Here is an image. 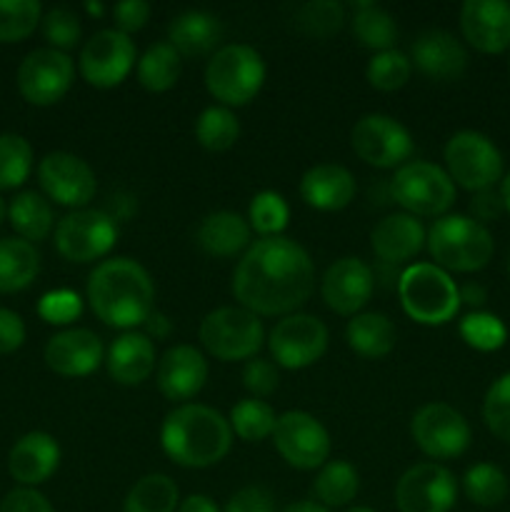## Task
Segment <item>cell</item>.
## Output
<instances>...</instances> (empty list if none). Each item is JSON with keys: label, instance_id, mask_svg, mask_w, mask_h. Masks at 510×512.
<instances>
[{"label": "cell", "instance_id": "1", "mask_svg": "<svg viewBox=\"0 0 510 512\" xmlns=\"http://www.w3.org/2000/svg\"><path fill=\"white\" fill-rule=\"evenodd\" d=\"M315 268L303 245L263 238L245 250L233 273V295L255 315H293L310 300Z\"/></svg>", "mask_w": 510, "mask_h": 512}, {"label": "cell", "instance_id": "2", "mask_svg": "<svg viewBox=\"0 0 510 512\" xmlns=\"http://www.w3.org/2000/svg\"><path fill=\"white\" fill-rule=\"evenodd\" d=\"M155 288L148 270L130 258L103 260L88 278L90 310L110 328H135L153 313Z\"/></svg>", "mask_w": 510, "mask_h": 512}, {"label": "cell", "instance_id": "3", "mask_svg": "<svg viewBox=\"0 0 510 512\" xmlns=\"http://www.w3.org/2000/svg\"><path fill=\"white\" fill-rule=\"evenodd\" d=\"M160 445L175 465L210 468L230 453L233 430L230 423L208 405H178L160 428Z\"/></svg>", "mask_w": 510, "mask_h": 512}, {"label": "cell", "instance_id": "4", "mask_svg": "<svg viewBox=\"0 0 510 512\" xmlns=\"http://www.w3.org/2000/svg\"><path fill=\"white\" fill-rule=\"evenodd\" d=\"M425 245L445 273H478L495 253L490 230L468 215H443L435 220L425 233Z\"/></svg>", "mask_w": 510, "mask_h": 512}, {"label": "cell", "instance_id": "5", "mask_svg": "<svg viewBox=\"0 0 510 512\" xmlns=\"http://www.w3.org/2000/svg\"><path fill=\"white\" fill-rule=\"evenodd\" d=\"M400 305L420 325H445L458 315L460 293L443 268L415 263L398 280Z\"/></svg>", "mask_w": 510, "mask_h": 512}, {"label": "cell", "instance_id": "6", "mask_svg": "<svg viewBox=\"0 0 510 512\" xmlns=\"http://www.w3.org/2000/svg\"><path fill=\"white\" fill-rule=\"evenodd\" d=\"M265 83V63L250 45H225L205 68V88L223 105H248Z\"/></svg>", "mask_w": 510, "mask_h": 512}, {"label": "cell", "instance_id": "7", "mask_svg": "<svg viewBox=\"0 0 510 512\" xmlns=\"http://www.w3.org/2000/svg\"><path fill=\"white\" fill-rule=\"evenodd\" d=\"M390 195L408 215H445L455 203V183L443 168L425 160L400 165L390 180Z\"/></svg>", "mask_w": 510, "mask_h": 512}, {"label": "cell", "instance_id": "8", "mask_svg": "<svg viewBox=\"0 0 510 512\" xmlns=\"http://www.w3.org/2000/svg\"><path fill=\"white\" fill-rule=\"evenodd\" d=\"M445 168L453 183L470 193H480L503 178V155L488 135L460 130L445 145Z\"/></svg>", "mask_w": 510, "mask_h": 512}, {"label": "cell", "instance_id": "9", "mask_svg": "<svg viewBox=\"0 0 510 512\" xmlns=\"http://www.w3.org/2000/svg\"><path fill=\"white\" fill-rule=\"evenodd\" d=\"M263 323L245 308H218L200 323V343L223 363L250 360L263 348Z\"/></svg>", "mask_w": 510, "mask_h": 512}, {"label": "cell", "instance_id": "10", "mask_svg": "<svg viewBox=\"0 0 510 512\" xmlns=\"http://www.w3.org/2000/svg\"><path fill=\"white\" fill-rule=\"evenodd\" d=\"M118 243V223L105 210L83 208L65 215L55 228V248L70 263H93Z\"/></svg>", "mask_w": 510, "mask_h": 512}, {"label": "cell", "instance_id": "11", "mask_svg": "<svg viewBox=\"0 0 510 512\" xmlns=\"http://www.w3.org/2000/svg\"><path fill=\"white\" fill-rule=\"evenodd\" d=\"M415 445L433 460L458 458L470 445V425L453 405L428 403L410 420Z\"/></svg>", "mask_w": 510, "mask_h": 512}, {"label": "cell", "instance_id": "12", "mask_svg": "<svg viewBox=\"0 0 510 512\" xmlns=\"http://www.w3.org/2000/svg\"><path fill=\"white\" fill-rule=\"evenodd\" d=\"M275 450L295 470L323 468L330 455V435L320 420L303 410L283 413L275 423Z\"/></svg>", "mask_w": 510, "mask_h": 512}, {"label": "cell", "instance_id": "13", "mask_svg": "<svg viewBox=\"0 0 510 512\" xmlns=\"http://www.w3.org/2000/svg\"><path fill=\"white\" fill-rule=\"evenodd\" d=\"M268 348L278 365L288 370H303L318 363L328 350V328L315 315H285L270 330Z\"/></svg>", "mask_w": 510, "mask_h": 512}, {"label": "cell", "instance_id": "14", "mask_svg": "<svg viewBox=\"0 0 510 512\" xmlns=\"http://www.w3.org/2000/svg\"><path fill=\"white\" fill-rule=\"evenodd\" d=\"M350 145L355 155L375 168H395L403 165L413 153V138L408 128L390 115H365L355 123L350 133Z\"/></svg>", "mask_w": 510, "mask_h": 512}, {"label": "cell", "instance_id": "15", "mask_svg": "<svg viewBox=\"0 0 510 512\" xmlns=\"http://www.w3.org/2000/svg\"><path fill=\"white\" fill-rule=\"evenodd\" d=\"M458 500L453 473L438 463L413 465L395 485V505L400 512H450Z\"/></svg>", "mask_w": 510, "mask_h": 512}, {"label": "cell", "instance_id": "16", "mask_svg": "<svg viewBox=\"0 0 510 512\" xmlns=\"http://www.w3.org/2000/svg\"><path fill=\"white\" fill-rule=\"evenodd\" d=\"M73 60L53 48L25 55L18 68V90L30 105H55L73 85Z\"/></svg>", "mask_w": 510, "mask_h": 512}, {"label": "cell", "instance_id": "17", "mask_svg": "<svg viewBox=\"0 0 510 512\" xmlns=\"http://www.w3.org/2000/svg\"><path fill=\"white\" fill-rule=\"evenodd\" d=\"M135 65V43L120 30H100L80 50V75L95 88H115Z\"/></svg>", "mask_w": 510, "mask_h": 512}, {"label": "cell", "instance_id": "18", "mask_svg": "<svg viewBox=\"0 0 510 512\" xmlns=\"http://www.w3.org/2000/svg\"><path fill=\"white\" fill-rule=\"evenodd\" d=\"M40 188L45 190L50 200L65 208H83L93 200L95 173L83 158L73 153H48L38 165Z\"/></svg>", "mask_w": 510, "mask_h": 512}, {"label": "cell", "instance_id": "19", "mask_svg": "<svg viewBox=\"0 0 510 512\" xmlns=\"http://www.w3.org/2000/svg\"><path fill=\"white\" fill-rule=\"evenodd\" d=\"M373 288H375L373 270H370L363 260L340 258L325 270L320 293H323L325 305H328L333 313L355 318V315L368 305L370 295H373Z\"/></svg>", "mask_w": 510, "mask_h": 512}, {"label": "cell", "instance_id": "20", "mask_svg": "<svg viewBox=\"0 0 510 512\" xmlns=\"http://www.w3.org/2000/svg\"><path fill=\"white\" fill-rule=\"evenodd\" d=\"M460 30L475 50L498 55L510 48V3L505 0H465Z\"/></svg>", "mask_w": 510, "mask_h": 512}, {"label": "cell", "instance_id": "21", "mask_svg": "<svg viewBox=\"0 0 510 512\" xmlns=\"http://www.w3.org/2000/svg\"><path fill=\"white\" fill-rule=\"evenodd\" d=\"M103 363V343L93 330L70 328L45 345V365L65 378H85Z\"/></svg>", "mask_w": 510, "mask_h": 512}, {"label": "cell", "instance_id": "22", "mask_svg": "<svg viewBox=\"0 0 510 512\" xmlns=\"http://www.w3.org/2000/svg\"><path fill=\"white\" fill-rule=\"evenodd\" d=\"M415 68L430 80L450 83L458 80L468 68V53L463 43L448 30H428L413 43V60Z\"/></svg>", "mask_w": 510, "mask_h": 512}, {"label": "cell", "instance_id": "23", "mask_svg": "<svg viewBox=\"0 0 510 512\" xmlns=\"http://www.w3.org/2000/svg\"><path fill=\"white\" fill-rule=\"evenodd\" d=\"M60 465V445L48 433H28L10 448L8 470L23 488L43 485Z\"/></svg>", "mask_w": 510, "mask_h": 512}, {"label": "cell", "instance_id": "24", "mask_svg": "<svg viewBox=\"0 0 510 512\" xmlns=\"http://www.w3.org/2000/svg\"><path fill=\"white\" fill-rule=\"evenodd\" d=\"M208 380V363L193 345H175L158 363V388L168 400H190Z\"/></svg>", "mask_w": 510, "mask_h": 512}, {"label": "cell", "instance_id": "25", "mask_svg": "<svg viewBox=\"0 0 510 512\" xmlns=\"http://www.w3.org/2000/svg\"><path fill=\"white\" fill-rule=\"evenodd\" d=\"M300 195L310 208L335 213L348 208L350 200L355 198V178L343 165H315L300 180Z\"/></svg>", "mask_w": 510, "mask_h": 512}, {"label": "cell", "instance_id": "26", "mask_svg": "<svg viewBox=\"0 0 510 512\" xmlns=\"http://www.w3.org/2000/svg\"><path fill=\"white\" fill-rule=\"evenodd\" d=\"M370 245H373V253L385 263H405L423 250L425 228L420 220H415V215H388L373 228Z\"/></svg>", "mask_w": 510, "mask_h": 512}, {"label": "cell", "instance_id": "27", "mask_svg": "<svg viewBox=\"0 0 510 512\" xmlns=\"http://www.w3.org/2000/svg\"><path fill=\"white\" fill-rule=\"evenodd\" d=\"M108 373L120 385H140L155 370V345L145 333H123L108 350Z\"/></svg>", "mask_w": 510, "mask_h": 512}, {"label": "cell", "instance_id": "28", "mask_svg": "<svg viewBox=\"0 0 510 512\" xmlns=\"http://www.w3.org/2000/svg\"><path fill=\"white\" fill-rule=\"evenodd\" d=\"M200 248L213 258H235L250 248V225L230 210L205 215L195 235Z\"/></svg>", "mask_w": 510, "mask_h": 512}, {"label": "cell", "instance_id": "29", "mask_svg": "<svg viewBox=\"0 0 510 512\" xmlns=\"http://www.w3.org/2000/svg\"><path fill=\"white\" fill-rule=\"evenodd\" d=\"M220 20L205 10H185L170 23L168 40L178 55H205L220 43Z\"/></svg>", "mask_w": 510, "mask_h": 512}, {"label": "cell", "instance_id": "30", "mask_svg": "<svg viewBox=\"0 0 510 512\" xmlns=\"http://www.w3.org/2000/svg\"><path fill=\"white\" fill-rule=\"evenodd\" d=\"M350 350L370 360L385 358L395 348V328L383 313H358L345 328Z\"/></svg>", "mask_w": 510, "mask_h": 512}, {"label": "cell", "instance_id": "31", "mask_svg": "<svg viewBox=\"0 0 510 512\" xmlns=\"http://www.w3.org/2000/svg\"><path fill=\"white\" fill-rule=\"evenodd\" d=\"M40 270V255L33 243L23 238L0 240V293L25 290Z\"/></svg>", "mask_w": 510, "mask_h": 512}, {"label": "cell", "instance_id": "32", "mask_svg": "<svg viewBox=\"0 0 510 512\" xmlns=\"http://www.w3.org/2000/svg\"><path fill=\"white\" fill-rule=\"evenodd\" d=\"M8 220L15 233L28 243L45 240L53 230V208L48 200L35 190L15 195L13 203L8 205Z\"/></svg>", "mask_w": 510, "mask_h": 512}, {"label": "cell", "instance_id": "33", "mask_svg": "<svg viewBox=\"0 0 510 512\" xmlns=\"http://www.w3.org/2000/svg\"><path fill=\"white\" fill-rule=\"evenodd\" d=\"M353 35L360 45L385 53L398 40V25L393 15L375 3H353Z\"/></svg>", "mask_w": 510, "mask_h": 512}, {"label": "cell", "instance_id": "34", "mask_svg": "<svg viewBox=\"0 0 510 512\" xmlns=\"http://www.w3.org/2000/svg\"><path fill=\"white\" fill-rule=\"evenodd\" d=\"M180 505L178 485L168 475H145L130 488L123 512H175Z\"/></svg>", "mask_w": 510, "mask_h": 512}, {"label": "cell", "instance_id": "35", "mask_svg": "<svg viewBox=\"0 0 510 512\" xmlns=\"http://www.w3.org/2000/svg\"><path fill=\"white\" fill-rule=\"evenodd\" d=\"M358 490V473L345 460H330V463H325L313 485L315 498L320 500L323 508H343L350 500H355Z\"/></svg>", "mask_w": 510, "mask_h": 512}, {"label": "cell", "instance_id": "36", "mask_svg": "<svg viewBox=\"0 0 510 512\" xmlns=\"http://www.w3.org/2000/svg\"><path fill=\"white\" fill-rule=\"evenodd\" d=\"M180 78V55L170 43L150 45L138 60V80L150 93H165Z\"/></svg>", "mask_w": 510, "mask_h": 512}, {"label": "cell", "instance_id": "37", "mask_svg": "<svg viewBox=\"0 0 510 512\" xmlns=\"http://www.w3.org/2000/svg\"><path fill=\"white\" fill-rule=\"evenodd\" d=\"M228 423L230 430L240 440H245V443H260L265 438H273L278 418H275V410L265 400L245 398L233 405Z\"/></svg>", "mask_w": 510, "mask_h": 512}, {"label": "cell", "instance_id": "38", "mask_svg": "<svg viewBox=\"0 0 510 512\" xmlns=\"http://www.w3.org/2000/svg\"><path fill=\"white\" fill-rule=\"evenodd\" d=\"M240 135L238 118L223 105H210L195 120V138L210 153H223L235 145Z\"/></svg>", "mask_w": 510, "mask_h": 512}, {"label": "cell", "instance_id": "39", "mask_svg": "<svg viewBox=\"0 0 510 512\" xmlns=\"http://www.w3.org/2000/svg\"><path fill=\"white\" fill-rule=\"evenodd\" d=\"M463 490L470 503L480 505V508H495L510 493V485L498 465L478 463L465 473Z\"/></svg>", "mask_w": 510, "mask_h": 512}, {"label": "cell", "instance_id": "40", "mask_svg": "<svg viewBox=\"0 0 510 512\" xmlns=\"http://www.w3.org/2000/svg\"><path fill=\"white\" fill-rule=\"evenodd\" d=\"M33 170V148L23 135H0V190H13L28 180Z\"/></svg>", "mask_w": 510, "mask_h": 512}, {"label": "cell", "instance_id": "41", "mask_svg": "<svg viewBox=\"0 0 510 512\" xmlns=\"http://www.w3.org/2000/svg\"><path fill=\"white\" fill-rule=\"evenodd\" d=\"M43 20L38 0H0V43H20Z\"/></svg>", "mask_w": 510, "mask_h": 512}, {"label": "cell", "instance_id": "42", "mask_svg": "<svg viewBox=\"0 0 510 512\" xmlns=\"http://www.w3.org/2000/svg\"><path fill=\"white\" fill-rule=\"evenodd\" d=\"M250 228L263 238H278L290 220V208L283 200V195L273 190H263L253 198L248 210Z\"/></svg>", "mask_w": 510, "mask_h": 512}, {"label": "cell", "instance_id": "43", "mask_svg": "<svg viewBox=\"0 0 510 512\" xmlns=\"http://www.w3.org/2000/svg\"><path fill=\"white\" fill-rule=\"evenodd\" d=\"M295 23L305 35L313 38H330L345 23V8L338 0H310L300 5L295 13Z\"/></svg>", "mask_w": 510, "mask_h": 512}, {"label": "cell", "instance_id": "44", "mask_svg": "<svg viewBox=\"0 0 510 512\" xmlns=\"http://www.w3.org/2000/svg\"><path fill=\"white\" fill-rule=\"evenodd\" d=\"M410 73H413V63L405 53L400 50H385V53H375L373 60L368 63V83L373 85L375 90H383V93H393V90H400L410 80Z\"/></svg>", "mask_w": 510, "mask_h": 512}, {"label": "cell", "instance_id": "45", "mask_svg": "<svg viewBox=\"0 0 510 512\" xmlns=\"http://www.w3.org/2000/svg\"><path fill=\"white\" fill-rule=\"evenodd\" d=\"M460 338L470 345V348L480 350V353H493V350L503 348L508 330H505L503 320L493 313H470L460 320Z\"/></svg>", "mask_w": 510, "mask_h": 512}, {"label": "cell", "instance_id": "46", "mask_svg": "<svg viewBox=\"0 0 510 512\" xmlns=\"http://www.w3.org/2000/svg\"><path fill=\"white\" fill-rule=\"evenodd\" d=\"M483 420L495 438L510 443V373L500 375L485 393Z\"/></svg>", "mask_w": 510, "mask_h": 512}, {"label": "cell", "instance_id": "47", "mask_svg": "<svg viewBox=\"0 0 510 512\" xmlns=\"http://www.w3.org/2000/svg\"><path fill=\"white\" fill-rule=\"evenodd\" d=\"M43 35H45V40L50 43V48L60 50V53L75 48L80 40L78 15L68 8L48 10L43 18Z\"/></svg>", "mask_w": 510, "mask_h": 512}, {"label": "cell", "instance_id": "48", "mask_svg": "<svg viewBox=\"0 0 510 512\" xmlns=\"http://www.w3.org/2000/svg\"><path fill=\"white\" fill-rule=\"evenodd\" d=\"M83 310L80 305V298L70 290H55V293L43 295L38 305V313L45 323H53V325H65L70 320H75Z\"/></svg>", "mask_w": 510, "mask_h": 512}, {"label": "cell", "instance_id": "49", "mask_svg": "<svg viewBox=\"0 0 510 512\" xmlns=\"http://www.w3.org/2000/svg\"><path fill=\"white\" fill-rule=\"evenodd\" d=\"M278 383V370H275V365L270 360H248V365L243 368V385L255 398H265V395L275 393Z\"/></svg>", "mask_w": 510, "mask_h": 512}, {"label": "cell", "instance_id": "50", "mask_svg": "<svg viewBox=\"0 0 510 512\" xmlns=\"http://www.w3.org/2000/svg\"><path fill=\"white\" fill-rule=\"evenodd\" d=\"M0 512H55L43 493L35 488H15L0 503Z\"/></svg>", "mask_w": 510, "mask_h": 512}, {"label": "cell", "instance_id": "51", "mask_svg": "<svg viewBox=\"0 0 510 512\" xmlns=\"http://www.w3.org/2000/svg\"><path fill=\"white\" fill-rule=\"evenodd\" d=\"M225 512H275L273 495L265 488L250 485V488L238 490L225 505Z\"/></svg>", "mask_w": 510, "mask_h": 512}, {"label": "cell", "instance_id": "52", "mask_svg": "<svg viewBox=\"0 0 510 512\" xmlns=\"http://www.w3.org/2000/svg\"><path fill=\"white\" fill-rule=\"evenodd\" d=\"M113 18L115 25H118L115 30L130 35L135 30L145 28V23L150 18V5L145 0H123V3H118L113 8Z\"/></svg>", "mask_w": 510, "mask_h": 512}, {"label": "cell", "instance_id": "53", "mask_svg": "<svg viewBox=\"0 0 510 512\" xmlns=\"http://www.w3.org/2000/svg\"><path fill=\"white\" fill-rule=\"evenodd\" d=\"M25 343V323L18 313L0 308V355H10Z\"/></svg>", "mask_w": 510, "mask_h": 512}, {"label": "cell", "instance_id": "54", "mask_svg": "<svg viewBox=\"0 0 510 512\" xmlns=\"http://www.w3.org/2000/svg\"><path fill=\"white\" fill-rule=\"evenodd\" d=\"M503 210H505L503 195L495 193L493 188L475 193L473 203H470V213H473V220H478V223H490V220L500 218Z\"/></svg>", "mask_w": 510, "mask_h": 512}, {"label": "cell", "instance_id": "55", "mask_svg": "<svg viewBox=\"0 0 510 512\" xmlns=\"http://www.w3.org/2000/svg\"><path fill=\"white\" fill-rule=\"evenodd\" d=\"M458 293H460V305L465 303V305H470V308H480V305L488 300V293H485L483 285H478V283L463 285V288H458Z\"/></svg>", "mask_w": 510, "mask_h": 512}, {"label": "cell", "instance_id": "56", "mask_svg": "<svg viewBox=\"0 0 510 512\" xmlns=\"http://www.w3.org/2000/svg\"><path fill=\"white\" fill-rule=\"evenodd\" d=\"M178 512H220L208 495H190L178 505Z\"/></svg>", "mask_w": 510, "mask_h": 512}, {"label": "cell", "instance_id": "57", "mask_svg": "<svg viewBox=\"0 0 510 512\" xmlns=\"http://www.w3.org/2000/svg\"><path fill=\"white\" fill-rule=\"evenodd\" d=\"M145 328H148V333L150 335H155V340H160V338H168V333H170V320L165 318L163 313H150V318L145 320ZM148 335V338H150Z\"/></svg>", "mask_w": 510, "mask_h": 512}, {"label": "cell", "instance_id": "58", "mask_svg": "<svg viewBox=\"0 0 510 512\" xmlns=\"http://www.w3.org/2000/svg\"><path fill=\"white\" fill-rule=\"evenodd\" d=\"M283 512H330V510L323 508L320 503H313V500H300V503L288 505Z\"/></svg>", "mask_w": 510, "mask_h": 512}, {"label": "cell", "instance_id": "59", "mask_svg": "<svg viewBox=\"0 0 510 512\" xmlns=\"http://www.w3.org/2000/svg\"><path fill=\"white\" fill-rule=\"evenodd\" d=\"M500 195H503V203H505V210L510 213V173L505 175L503 185H500Z\"/></svg>", "mask_w": 510, "mask_h": 512}, {"label": "cell", "instance_id": "60", "mask_svg": "<svg viewBox=\"0 0 510 512\" xmlns=\"http://www.w3.org/2000/svg\"><path fill=\"white\" fill-rule=\"evenodd\" d=\"M88 13H95V15H103V5H88Z\"/></svg>", "mask_w": 510, "mask_h": 512}, {"label": "cell", "instance_id": "61", "mask_svg": "<svg viewBox=\"0 0 510 512\" xmlns=\"http://www.w3.org/2000/svg\"><path fill=\"white\" fill-rule=\"evenodd\" d=\"M5 215H8V208H5V203H3V198H0V225H3V220H5Z\"/></svg>", "mask_w": 510, "mask_h": 512}, {"label": "cell", "instance_id": "62", "mask_svg": "<svg viewBox=\"0 0 510 512\" xmlns=\"http://www.w3.org/2000/svg\"><path fill=\"white\" fill-rule=\"evenodd\" d=\"M348 512H375V510H370V508H353V510H348Z\"/></svg>", "mask_w": 510, "mask_h": 512}, {"label": "cell", "instance_id": "63", "mask_svg": "<svg viewBox=\"0 0 510 512\" xmlns=\"http://www.w3.org/2000/svg\"><path fill=\"white\" fill-rule=\"evenodd\" d=\"M508 268H510V265H508Z\"/></svg>", "mask_w": 510, "mask_h": 512}]
</instances>
